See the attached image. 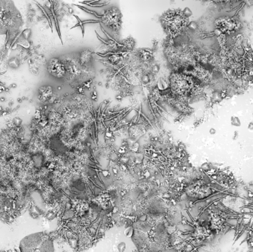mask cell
Returning <instances> with one entry per match:
<instances>
[{
	"mask_svg": "<svg viewBox=\"0 0 253 252\" xmlns=\"http://www.w3.org/2000/svg\"><path fill=\"white\" fill-rule=\"evenodd\" d=\"M82 4H87L89 6H92V7H102V6L107 5L110 3V1H83Z\"/></svg>",
	"mask_w": 253,
	"mask_h": 252,
	"instance_id": "6",
	"label": "cell"
},
{
	"mask_svg": "<svg viewBox=\"0 0 253 252\" xmlns=\"http://www.w3.org/2000/svg\"><path fill=\"white\" fill-rule=\"evenodd\" d=\"M252 55H253V50H252Z\"/></svg>",
	"mask_w": 253,
	"mask_h": 252,
	"instance_id": "13",
	"label": "cell"
},
{
	"mask_svg": "<svg viewBox=\"0 0 253 252\" xmlns=\"http://www.w3.org/2000/svg\"><path fill=\"white\" fill-rule=\"evenodd\" d=\"M230 123L233 127H239L241 125V122H240V119L237 116H232L230 119Z\"/></svg>",
	"mask_w": 253,
	"mask_h": 252,
	"instance_id": "8",
	"label": "cell"
},
{
	"mask_svg": "<svg viewBox=\"0 0 253 252\" xmlns=\"http://www.w3.org/2000/svg\"><path fill=\"white\" fill-rule=\"evenodd\" d=\"M13 124H15L16 126H19L21 125L22 123V120L21 119H19V118H15V119H13Z\"/></svg>",
	"mask_w": 253,
	"mask_h": 252,
	"instance_id": "10",
	"label": "cell"
},
{
	"mask_svg": "<svg viewBox=\"0 0 253 252\" xmlns=\"http://www.w3.org/2000/svg\"><path fill=\"white\" fill-rule=\"evenodd\" d=\"M20 252H55L51 234L42 231L29 234L19 242Z\"/></svg>",
	"mask_w": 253,
	"mask_h": 252,
	"instance_id": "1",
	"label": "cell"
},
{
	"mask_svg": "<svg viewBox=\"0 0 253 252\" xmlns=\"http://www.w3.org/2000/svg\"><path fill=\"white\" fill-rule=\"evenodd\" d=\"M48 71L52 76L56 78H64L66 74V69L64 64L59 59L53 58L48 64Z\"/></svg>",
	"mask_w": 253,
	"mask_h": 252,
	"instance_id": "2",
	"label": "cell"
},
{
	"mask_svg": "<svg viewBox=\"0 0 253 252\" xmlns=\"http://www.w3.org/2000/svg\"><path fill=\"white\" fill-rule=\"evenodd\" d=\"M210 133L211 134V135H215V134L216 133V130H215V129H214V128H211V129H210Z\"/></svg>",
	"mask_w": 253,
	"mask_h": 252,
	"instance_id": "11",
	"label": "cell"
},
{
	"mask_svg": "<svg viewBox=\"0 0 253 252\" xmlns=\"http://www.w3.org/2000/svg\"><path fill=\"white\" fill-rule=\"evenodd\" d=\"M4 90H5V89H4V88L2 86H0V92H3Z\"/></svg>",
	"mask_w": 253,
	"mask_h": 252,
	"instance_id": "12",
	"label": "cell"
},
{
	"mask_svg": "<svg viewBox=\"0 0 253 252\" xmlns=\"http://www.w3.org/2000/svg\"><path fill=\"white\" fill-rule=\"evenodd\" d=\"M31 35V29H25V31H23L22 34V36L25 39L28 40L30 38V36Z\"/></svg>",
	"mask_w": 253,
	"mask_h": 252,
	"instance_id": "9",
	"label": "cell"
},
{
	"mask_svg": "<svg viewBox=\"0 0 253 252\" xmlns=\"http://www.w3.org/2000/svg\"><path fill=\"white\" fill-rule=\"evenodd\" d=\"M8 65L9 67H11L13 69H17L20 65L19 60L16 58H12L8 61Z\"/></svg>",
	"mask_w": 253,
	"mask_h": 252,
	"instance_id": "7",
	"label": "cell"
},
{
	"mask_svg": "<svg viewBox=\"0 0 253 252\" xmlns=\"http://www.w3.org/2000/svg\"><path fill=\"white\" fill-rule=\"evenodd\" d=\"M74 16L76 17L77 21H78V23H77L76 25L73 26V28H71V29H73V28H76V27H80L81 29V31H82V36L84 37V26L86 24H97V23H100L101 21L100 20H95V19H86V20H81L78 16L74 15Z\"/></svg>",
	"mask_w": 253,
	"mask_h": 252,
	"instance_id": "5",
	"label": "cell"
},
{
	"mask_svg": "<svg viewBox=\"0 0 253 252\" xmlns=\"http://www.w3.org/2000/svg\"><path fill=\"white\" fill-rule=\"evenodd\" d=\"M53 88L51 86H43L39 88V99L42 101L48 100L53 95Z\"/></svg>",
	"mask_w": 253,
	"mask_h": 252,
	"instance_id": "4",
	"label": "cell"
},
{
	"mask_svg": "<svg viewBox=\"0 0 253 252\" xmlns=\"http://www.w3.org/2000/svg\"><path fill=\"white\" fill-rule=\"evenodd\" d=\"M91 58H92V52L88 50V49H85V50H82V51L79 53V56H78V63H79L80 65L81 66L87 65L90 61Z\"/></svg>",
	"mask_w": 253,
	"mask_h": 252,
	"instance_id": "3",
	"label": "cell"
}]
</instances>
